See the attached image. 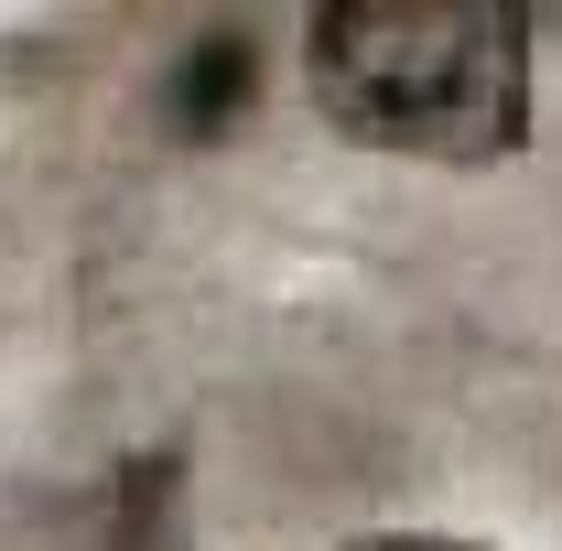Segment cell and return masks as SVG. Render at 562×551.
<instances>
[{"mask_svg":"<svg viewBox=\"0 0 562 551\" xmlns=\"http://www.w3.org/2000/svg\"><path fill=\"white\" fill-rule=\"evenodd\" d=\"M249 98H260V44L249 33H206V44H184L173 55V131H195V140H216L227 120H249Z\"/></svg>","mask_w":562,"mask_h":551,"instance_id":"obj_2","label":"cell"},{"mask_svg":"<svg viewBox=\"0 0 562 551\" xmlns=\"http://www.w3.org/2000/svg\"><path fill=\"white\" fill-rule=\"evenodd\" d=\"M347 551H476V541H432V530H379V541H347Z\"/></svg>","mask_w":562,"mask_h":551,"instance_id":"obj_3","label":"cell"},{"mask_svg":"<svg viewBox=\"0 0 562 551\" xmlns=\"http://www.w3.org/2000/svg\"><path fill=\"white\" fill-rule=\"evenodd\" d=\"M303 87L368 151L508 162L530 140V22L508 0H336L303 22Z\"/></svg>","mask_w":562,"mask_h":551,"instance_id":"obj_1","label":"cell"}]
</instances>
